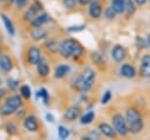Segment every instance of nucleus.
I'll return each mask as SVG.
<instances>
[{
	"label": "nucleus",
	"instance_id": "1",
	"mask_svg": "<svg viewBox=\"0 0 150 140\" xmlns=\"http://www.w3.org/2000/svg\"><path fill=\"white\" fill-rule=\"evenodd\" d=\"M59 49H60L62 56H64V58L81 56L82 53H83V47L80 45L79 41H76L74 39H66V40H63L60 44Z\"/></svg>",
	"mask_w": 150,
	"mask_h": 140
},
{
	"label": "nucleus",
	"instance_id": "2",
	"mask_svg": "<svg viewBox=\"0 0 150 140\" xmlns=\"http://www.w3.org/2000/svg\"><path fill=\"white\" fill-rule=\"evenodd\" d=\"M125 120L128 124L129 132L137 134L143 129V120L139 112L136 108H128L125 113Z\"/></svg>",
	"mask_w": 150,
	"mask_h": 140
},
{
	"label": "nucleus",
	"instance_id": "3",
	"mask_svg": "<svg viewBox=\"0 0 150 140\" xmlns=\"http://www.w3.org/2000/svg\"><path fill=\"white\" fill-rule=\"evenodd\" d=\"M94 80H95V72L91 68H87L82 73L80 79L77 80L76 87L82 92H87V91H89L91 88V86L94 84Z\"/></svg>",
	"mask_w": 150,
	"mask_h": 140
},
{
	"label": "nucleus",
	"instance_id": "4",
	"mask_svg": "<svg viewBox=\"0 0 150 140\" xmlns=\"http://www.w3.org/2000/svg\"><path fill=\"white\" fill-rule=\"evenodd\" d=\"M112 125H114V128H115L116 133H118L120 135H127V133L129 132L127 120L120 113H117L112 116Z\"/></svg>",
	"mask_w": 150,
	"mask_h": 140
},
{
	"label": "nucleus",
	"instance_id": "5",
	"mask_svg": "<svg viewBox=\"0 0 150 140\" xmlns=\"http://www.w3.org/2000/svg\"><path fill=\"white\" fill-rule=\"evenodd\" d=\"M138 74L143 78H150V54H146L142 58Z\"/></svg>",
	"mask_w": 150,
	"mask_h": 140
},
{
	"label": "nucleus",
	"instance_id": "6",
	"mask_svg": "<svg viewBox=\"0 0 150 140\" xmlns=\"http://www.w3.org/2000/svg\"><path fill=\"white\" fill-rule=\"evenodd\" d=\"M27 60L30 65H38L41 60V52L38 47H30L27 52Z\"/></svg>",
	"mask_w": 150,
	"mask_h": 140
},
{
	"label": "nucleus",
	"instance_id": "7",
	"mask_svg": "<svg viewBox=\"0 0 150 140\" xmlns=\"http://www.w3.org/2000/svg\"><path fill=\"white\" fill-rule=\"evenodd\" d=\"M125 54H127V52H125L124 47L121 45H115V47L111 51V56L116 62H122L125 58Z\"/></svg>",
	"mask_w": 150,
	"mask_h": 140
},
{
	"label": "nucleus",
	"instance_id": "8",
	"mask_svg": "<svg viewBox=\"0 0 150 140\" xmlns=\"http://www.w3.org/2000/svg\"><path fill=\"white\" fill-rule=\"evenodd\" d=\"M102 14V7H101V4L97 1V0H93L90 2V6H89V15L91 18H100Z\"/></svg>",
	"mask_w": 150,
	"mask_h": 140
},
{
	"label": "nucleus",
	"instance_id": "9",
	"mask_svg": "<svg viewBox=\"0 0 150 140\" xmlns=\"http://www.w3.org/2000/svg\"><path fill=\"white\" fill-rule=\"evenodd\" d=\"M42 7H41V5H39L38 2H34L33 5H30L29 7H28V9L26 11V13H25V20H28V21H30L33 18H35L36 15H38V12L41 9Z\"/></svg>",
	"mask_w": 150,
	"mask_h": 140
},
{
	"label": "nucleus",
	"instance_id": "10",
	"mask_svg": "<svg viewBox=\"0 0 150 140\" xmlns=\"http://www.w3.org/2000/svg\"><path fill=\"white\" fill-rule=\"evenodd\" d=\"M98 129L100 132L105 135V136H109V138H115L116 136V131L115 128H112V126H110L109 124H105V122H101L98 125Z\"/></svg>",
	"mask_w": 150,
	"mask_h": 140
},
{
	"label": "nucleus",
	"instance_id": "11",
	"mask_svg": "<svg viewBox=\"0 0 150 140\" xmlns=\"http://www.w3.org/2000/svg\"><path fill=\"white\" fill-rule=\"evenodd\" d=\"M0 68L4 72H11L13 68V62L11 60V58L6 54H0Z\"/></svg>",
	"mask_w": 150,
	"mask_h": 140
},
{
	"label": "nucleus",
	"instance_id": "12",
	"mask_svg": "<svg viewBox=\"0 0 150 140\" xmlns=\"http://www.w3.org/2000/svg\"><path fill=\"white\" fill-rule=\"evenodd\" d=\"M49 20H50L49 15L47 13H42V14H38L35 18H33L30 20V25H32V27H39V26H42L43 24H46Z\"/></svg>",
	"mask_w": 150,
	"mask_h": 140
},
{
	"label": "nucleus",
	"instance_id": "13",
	"mask_svg": "<svg viewBox=\"0 0 150 140\" xmlns=\"http://www.w3.org/2000/svg\"><path fill=\"white\" fill-rule=\"evenodd\" d=\"M120 73H121V75H123L124 78L130 79V78H134V76L136 75V69H135L134 66H131V65H129V64H124V65H122V67L120 68Z\"/></svg>",
	"mask_w": 150,
	"mask_h": 140
},
{
	"label": "nucleus",
	"instance_id": "14",
	"mask_svg": "<svg viewBox=\"0 0 150 140\" xmlns=\"http://www.w3.org/2000/svg\"><path fill=\"white\" fill-rule=\"evenodd\" d=\"M30 36H32V39L33 40H42V39H45L46 36H47V31L46 29H43L41 26H39V27H33V29H32V32H30Z\"/></svg>",
	"mask_w": 150,
	"mask_h": 140
},
{
	"label": "nucleus",
	"instance_id": "15",
	"mask_svg": "<svg viewBox=\"0 0 150 140\" xmlns=\"http://www.w3.org/2000/svg\"><path fill=\"white\" fill-rule=\"evenodd\" d=\"M23 126L27 131L29 132H35L38 129V121H36V118L33 116V115H29L23 121Z\"/></svg>",
	"mask_w": 150,
	"mask_h": 140
},
{
	"label": "nucleus",
	"instance_id": "16",
	"mask_svg": "<svg viewBox=\"0 0 150 140\" xmlns=\"http://www.w3.org/2000/svg\"><path fill=\"white\" fill-rule=\"evenodd\" d=\"M80 114H81V111H80L79 107H70V108H68V109L66 111L64 118H66L68 121H74V120H76V119L80 116Z\"/></svg>",
	"mask_w": 150,
	"mask_h": 140
},
{
	"label": "nucleus",
	"instance_id": "17",
	"mask_svg": "<svg viewBox=\"0 0 150 140\" xmlns=\"http://www.w3.org/2000/svg\"><path fill=\"white\" fill-rule=\"evenodd\" d=\"M38 72H39L40 76H42V78L48 76V74H49V66H48V64L46 61H43V60H40L39 64H38Z\"/></svg>",
	"mask_w": 150,
	"mask_h": 140
},
{
	"label": "nucleus",
	"instance_id": "18",
	"mask_svg": "<svg viewBox=\"0 0 150 140\" xmlns=\"http://www.w3.org/2000/svg\"><path fill=\"white\" fill-rule=\"evenodd\" d=\"M69 72V66L68 65H60L55 68L54 71V76L57 79H61L63 76H66V74Z\"/></svg>",
	"mask_w": 150,
	"mask_h": 140
},
{
	"label": "nucleus",
	"instance_id": "19",
	"mask_svg": "<svg viewBox=\"0 0 150 140\" xmlns=\"http://www.w3.org/2000/svg\"><path fill=\"white\" fill-rule=\"evenodd\" d=\"M111 6L116 11V13L122 14L125 12V0H112Z\"/></svg>",
	"mask_w": 150,
	"mask_h": 140
},
{
	"label": "nucleus",
	"instance_id": "20",
	"mask_svg": "<svg viewBox=\"0 0 150 140\" xmlns=\"http://www.w3.org/2000/svg\"><path fill=\"white\" fill-rule=\"evenodd\" d=\"M6 104H8L9 106H12V107H14V108L18 109L22 105V101H21V98L19 95H11V96L7 98Z\"/></svg>",
	"mask_w": 150,
	"mask_h": 140
},
{
	"label": "nucleus",
	"instance_id": "21",
	"mask_svg": "<svg viewBox=\"0 0 150 140\" xmlns=\"http://www.w3.org/2000/svg\"><path fill=\"white\" fill-rule=\"evenodd\" d=\"M1 19H2V22H4V25H5L6 29H7V32L9 33V35H14V33H15L14 26H13V22L9 20V18H8L7 15L2 14V15H1Z\"/></svg>",
	"mask_w": 150,
	"mask_h": 140
},
{
	"label": "nucleus",
	"instance_id": "22",
	"mask_svg": "<svg viewBox=\"0 0 150 140\" xmlns=\"http://www.w3.org/2000/svg\"><path fill=\"white\" fill-rule=\"evenodd\" d=\"M94 118H95V113L93 111H89V112L84 113L81 116V124L82 125H88V124H90L94 120Z\"/></svg>",
	"mask_w": 150,
	"mask_h": 140
},
{
	"label": "nucleus",
	"instance_id": "23",
	"mask_svg": "<svg viewBox=\"0 0 150 140\" xmlns=\"http://www.w3.org/2000/svg\"><path fill=\"white\" fill-rule=\"evenodd\" d=\"M15 111H16V108L9 106V105L6 104V102H5V105H2L1 108H0V113H1L2 115H11V114H13Z\"/></svg>",
	"mask_w": 150,
	"mask_h": 140
},
{
	"label": "nucleus",
	"instance_id": "24",
	"mask_svg": "<svg viewBox=\"0 0 150 140\" xmlns=\"http://www.w3.org/2000/svg\"><path fill=\"white\" fill-rule=\"evenodd\" d=\"M136 8H135V5H134V1L132 0H125V12H127V15L130 16L135 13Z\"/></svg>",
	"mask_w": 150,
	"mask_h": 140
},
{
	"label": "nucleus",
	"instance_id": "25",
	"mask_svg": "<svg viewBox=\"0 0 150 140\" xmlns=\"http://www.w3.org/2000/svg\"><path fill=\"white\" fill-rule=\"evenodd\" d=\"M36 98H41V99L43 100V104H45V105H47V104H48L49 98H48V93H47L46 88H41L39 92H36Z\"/></svg>",
	"mask_w": 150,
	"mask_h": 140
},
{
	"label": "nucleus",
	"instance_id": "26",
	"mask_svg": "<svg viewBox=\"0 0 150 140\" xmlns=\"http://www.w3.org/2000/svg\"><path fill=\"white\" fill-rule=\"evenodd\" d=\"M20 92H21V95L25 98V99H29L30 98V88H29V86H27V85H22L21 87H20Z\"/></svg>",
	"mask_w": 150,
	"mask_h": 140
},
{
	"label": "nucleus",
	"instance_id": "27",
	"mask_svg": "<svg viewBox=\"0 0 150 140\" xmlns=\"http://www.w3.org/2000/svg\"><path fill=\"white\" fill-rule=\"evenodd\" d=\"M57 132H59V138H60V139H67V138L69 136V131H68V128H66V127H63V126H59Z\"/></svg>",
	"mask_w": 150,
	"mask_h": 140
},
{
	"label": "nucleus",
	"instance_id": "28",
	"mask_svg": "<svg viewBox=\"0 0 150 140\" xmlns=\"http://www.w3.org/2000/svg\"><path fill=\"white\" fill-rule=\"evenodd\" d=\"M116 14H117V13H116V11L112 8V6L107 7V9H105V12H104V15H105L107 19H114Z\"/></svg>",
	"mask_w": 150,
	"mask_h": 140
},
{
	"label": "nucleus",
	"instance_id": "29",
	"mask_svg": "<svg viewBox=\"0 0 150 140\" xmlns=\"http://www.w3.org/2000/svg\"><path fill=\"white\" fill-rule=\"evenodd\" d=\"M110 99H111V93H110V91H107V92L104 93V95L102 96L101 102H102L103 105H105V104H108V102L110 101Z\"/></svg>",
	"mask_w": 150,
	"mask_h": 140
},
{
	"label": "nucleus",
	"instance_id": "30",
	"mask_svg": "<svg viewBox=\"0 0 150 140\" xmlns=\"http://www.w3.org/2000/svg\"><path fill=\"white\" fill-rule=\"evenodd\" d=\"M84 29V25H77V26H70L68 27V32H80Z\"/></svg>",
	"mask_w": 150,
	"mask_h": 140
},
{
	"label": "nucleus",
	"instance_id": "31",
	"mask_svg": "<svg viewBox=\"0 0 150 140\" xmlns=\"http://www.w3.org/2000/svg\"><path fill=\"white\" fill-rule=\"evenodd\" d=\"M77 0H63V6L66 8H73Z\"/></svg>",
	"mask_w": 150,
	"mask_h": 140
},
{
	"label": "nucleus",
	"instance_id": "32",
	"mask_svg": "<svg viewBox=\"0 0 150 140\" xmlns=\"http://www.w3.org/2000/svg\"><path fill=\"white\" fill-rule=\"evenodd\" d=\"M7 82H8V87H11V88H15L16 86H18V81L16 80H13V79H8L7 80Z\"/></svg>",
	"mask_w": 150,
	"mask_h": 140
},
{
	"label": "nucleus",
	"instance_id": "33",
	"mask_svg": "<svg viewBox=\"0 0 150 140\" xmlns=\"http://www.w3.org/2000/svg\"><path fill=\"white\" fill-rule=\"evenodd\" d=\"M46 46H47V47H49V48H50L53 52H55V51L57 49V45H56L54 41H49V42H48Z\"/></svg>",
	"mask_w": 150,
	"mask_h": 140
},
{
	"label": "nucleus",
	"instance_id": "34",
	"mask_svg": "<svg viewBox=\"0 0 150 140\" xmlns=\"http://www.w3.org/2000/svg\"><path fill=\"white\" fill-rule=\"evenodd\" d=\"M26 2H27V0H15V4H16L18 7H22V6H25Z\"/></svg>",
	"mask_w": 150,
	"mask_h": 140
},
{
	"label": "nucleus",
	"instance_id": "35",
	"mask_svg": "<svg viewBox=\"0 0 150 140\" xmlns=\"http://www.w3.org/2000/svg\"><path fill=\"white\" fill-rule=\"evenodd\" d=\"M46 119H47L49 122H53V121H54V118H53V115H52V114H49V113H48V114H46Z\"/></svg>",
	"mask_w": 150,
	"mask_h": 140
},
{
	"label": "nucleus",
	"instance_id": "36",
	"mask_svg": "<svg viewBox=\"0 0 150 140\" xmlns=\"http://www.w3.org/2000/svg\"><path fill=\"white\" fill-rule=\"evenodd\" d=\"M134 1H135L137 5H139V6H143V5H144V4H145L148 0H134Z\"/></svg>",
	"mask_w": 150,
	"mask_h": 140
},
{
	"label": "nucleus",
	"instance_id": "37",
	"mask_svg": "<svg viewBox=\"0 0 150 140\" xmlns=\"http://www.w3.org/2000/svg\"><path fill=\"white\" fill-rule=\"evenodd\" d=\"M81 5H87V4H90L93 0H79Z\"/></svg>",
	"mask_w": 150,
	"mask_h": 140
},
{
	"label": "nucleus",
	"instance_id": "38",
	"mask_svg": "<svg viewBox=\"0 0 150 140\" xmlns=\"http://www.w3.org/2000/svg\"><path fill=\"white\" fill-rule=\"evenodd\" d=\"M4 93H5V91H4V89H1V88H0V98H1V96H2V95H4Z\"/></svg>",
	"mask_w": 150,
	"mask_h": 140
},
{
	"label": "nucleus",
	"instance_id": "39",
	"mask_svg": "<svg viewBox=\"0 0 150 140\" xmlns=\"http://www.w3.org/2000/svg\"><path fill=\"white\" fill-rule=\"evenodd\" d=\"M148 46L150 47V34L148 35Z\"/></svg>",
	"mask_w": 150,
	"mask_h": 140
},
{
	"label": "nucleus",
	"instance_id": "40",
	"mask_svg": "<svg viewBox=\"0 0 150 140\" xmlns=\"http://www.w3.org/2000/svg\"><path fill=\"white\" fill-rule=\"evenodd\" d=\"M9 1H11V2H15V0H9Z\"/></svg>",
	"mask_w": 150,
	"mask_h": 140
},
{
	"label": "nucleus",
	"instance_id": "41",
	"mask_svg": "<svg viewBox=\"0 0 150 140\" xmlns=\"http://www.w3.org/2000/svg\"><path fill=\"white\" fill-rule=\"evenodd\" d=\"M0 84H1V79H0Z\"/></svg>",
	"mask_w": 150,
	"mask_h": 140
},
{
	"label": "nucleus",
	"instance_id": "42",
	"mask_svg": "<svg viewBox=\"0 0 150 140\" xmlns=\"http://www.w3.org/2000/svg\"><path fill=\"white\" fill-rule=\"evenodd\" d=\"M0 1H4V0H0Z\"/></svg>",
	"mask_w": 150,
	"mask_h": 140
}]
</instances>
